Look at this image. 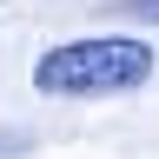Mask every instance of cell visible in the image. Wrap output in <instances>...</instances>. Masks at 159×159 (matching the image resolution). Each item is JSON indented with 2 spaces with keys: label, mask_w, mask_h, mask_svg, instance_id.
Instances as JSON below:
<instances>
[{
  "label": "cell",
  "mask_w": 159,
  "mask_h": 159,
  "mask_svg": "<svg viewBox=\"0 0 159 159\" xmlns=\"http://www.w3.org/2000/svg\"><path fill=\"white\" fill-rule=\"evenodd\" d=\"M119 13L126 20H159V0H119Z\"/></svg>",
  "instance_id": "cell-2"
},
{
  "label": "cell",
  "mask_w": 159,
  "mask_h": 159,
  "mask_svg": "<svg viewBox=\"0 0 159 159\" xmlns=\"http://www.w3.org/2000/svg\"><path fill=\"white\" fill-rule=\"evenodd\" d=\"M152 47L133 33H93V40H60L33 60V86L47 99H119L152 80Z\"/></svg>",
  "instance_id": "cell-1"
}]
</instances>
